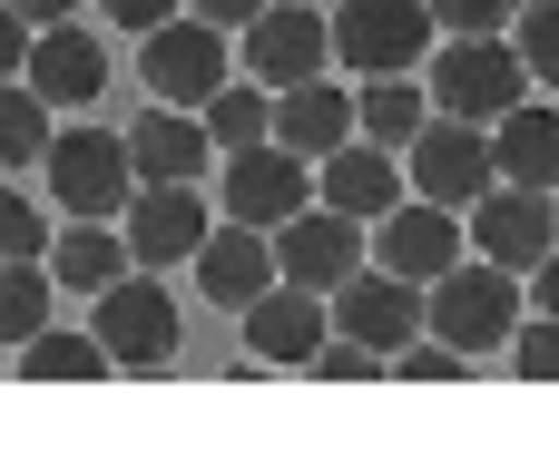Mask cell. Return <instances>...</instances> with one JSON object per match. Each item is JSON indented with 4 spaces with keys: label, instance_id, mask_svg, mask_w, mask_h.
<instances>
[{
    "label": "cell",
    "instance_id": "cell-6",
    "mask_svg": "<svg viewBox=\"0 0 559 451\" xmlns=\"http://www.w3.org/2000/svg\"><path fill=\"white\" fill-rule=\"evenodd\" d=\"M236 69L265 79V88H295V79H324L334 69V20L305 10V0H265L246 29H236Z\"/></svg>",
    "mask_w": 559,
    "mask_h": 451
},
{
    "label": "cell",
    "instance_id": "cell-7",
    "mask_svg": "<svg viewBox=\"0 0 559 451\" xmlns=\"http://www.w3.org/2000/svg\"><path fill=\"white\" fill-rule=\"evenodd\" d=\"M138 79H147V98H167V108H206L226 79H236V49H226V29L216 20H157L147 29V59H138Z\"/></svg>",
    "mask_w": 559,
    "mask_h": 451
},
{
    "label": "cell",
    "instance_id": "cell-22",
    "mask_svg": "<svg viewBox=\"0 0 559 451\" xmlns=\"http://www.w3.org/2000/svg\"><path fill=\"white\" fill-rule=\"evenodd\" d=\"M491 157L511 187H550L559 197V108L550 98H521L511 118H491Z\"/></svg>",
    "mask_w": 559,
    "mask_h": 451
},
{
    "label": "cell",
    "instance_id": "cell-1",
    "mask_svg": "<svg viewBox=\"0 0 559 451\" xmlns=\"http://www.w3.org/2000/svg\"><path fill=\"white\" fill-rule=\"evenodd\" d=\"M521 314H531V295H521V275H511V265H491V256H462L452 275H432V285H423V334L462 344L472 364H481V354H511Z\"/></svg>",
    "mask_w": 559,
    "mask_h": 451
},
{
    "label": "cell",
    "instance_id": "cell-15",
    "mask_svg": "<svg viewBox=\"0 0 559 451\" xmlns=\"http://www.w3.org/2000/svg\"><path fill=\"white\" fill-rule=\"evenodd\" d=\"M128 157H138V187H197V177L216 167V138H206V118H197V108L147 98V108H138V128H128Z\"/></svg>",
    "mask_w": 559,
    "mask_h": 451
},
{
    "label": "cell",
    "instance_id": "cell-18",
    "mask_svg": "<svg viewBox=\"0 0 559 451\" xmlns=\"http://www.w3.org/2000/svg\"><path fill=\"white\" fill-rule=\"evenodd\" d=\"M49 108H88L98 88H108V49L79 29V20H49L39 39H29V69H20Z\"/></svg>",
    "mask_w": 559,
    "mask_h": 451
},
{
    "label": "cell",
    "instance_id": "cell-32",
    "mask_svg": "<svg viewBox=\"0 0 559 451\" xmlns=\"http://www.w3.org/2000/svg\"><path fill=\"white\" fill-rule=\"evenodd\" d=\"M0 256H49V216L20 187H0Z\"/></svg>",
    "mask_w": 559,
    "mask_h": 451
},
{
    "label": "cell",
    "instance_id": "cell-29",
    "mask_svg": "<svg viewBox=\"0 0 559 451\" xmlns=\"http://www.w3.org/2000/svg\"><path fill=\"white\" fill-rule=\"evenodd\" d=\"M305 373H314V383H383L393 354H373V344H354V334H324V354H314Z\"/></svg>",
    "mask_w": 559,
    "mask_h": 451
},
{
    "label": "cell",
    "instance_id": "cell-9",
    "mask_svg": "<svg viewBox=\"0 0 559 451\" xmlns=\"http://www.w3.org/2000/svg\"><path fill=\"white\" fill-rule=\"evenodd\" d=\"M550 246H559V197H550V187H511V177H491V187L472 197V256L531 275Z\"/></svg>",
    "mask_w": 559,
    "mask_h": 451
},
{
    "label": "cell",
    "instance_id": "cell-20",
    "mask_svg": "<svg viewBox=\"0 0 559 451\" xmlns=\"http://www.w3.org/2000/svg\"><path fill=\"white\" fill-rule=\"evenodd\" d=\"M275 138H285L295 157H334L344 138H364L354 88H334V79H295V88H275Z\"/></svg>",
    "mask_w": 559,
    "mask_h": 451
},
{
    "label": "cell",
    "instance_id": "cell-8",
    "mask_svg": "<svg viewBox=\"0 0 559 451\" xmlns=\"http://www.w3.org/2000/svg\"><path fill=\"white\" fill-rule=\"evenodd\" d=\"M403 177H413V197H432V206H472L491 177H501V157H491V128L481 118H423V138L403 147Z\"/></svg>",
    "mask_w": 559,
    "mask_h": 451
},
{
    "label": "cell",
    "instance_id": "cell-39",
    "mask_svg": "<svg viewBox=\"0 0 559 451\" xmlns=\"http://www.w3.org/2000/svg\"><path fill=\"white\" fill-rule=\"evenodd\" d=\"M305 10H334V0H305Z\"/></svg>",
    "mask_w": 559,
    "mask_h": 451
},
{
    "label": "cell",
    "instance_id": "cell-11",
    "mask_svg": "<svg viewBox=\"0 0 559 451\" xmlns=\"http://www.w3.org/2000/svg\"><path fill=\"white\" fill-rule=\"evenodd\" d=\"M275 265L295 275V285H314V295H334L354 265H373V236H364V216H344V206H295L285 226H275Z\"/></svg>",
    "mask_w": 559,
    "mask_h": 451
},
{
    "label": "cell",
    "instance_id": "cell-10",
    "mask_svg": "<svg viewBox=\"0 0 559 451\" xmlns=\"http://www.w3.org/2000/svg\"><path fill=\"white\" fill-rule=\"evenodd\" d=\"M246 354L255 364H275V373H305L314 354H324V334H334V295H314V285H295V275H275L246 314Z\"/></svg>",
    "mask_w": 559,
    "mask_h": 451
},
{
    "label": "cell",
    "instance_id": "cell-36",
    "mask_svg": "<svg viewBox=\"0 0 559 451\" xmlns=\"http://www.w3.org/2000/svg\"><path fill=\"white\" fill-rule=\"evenodd\" d=\"M531 314H559V246L531 265Z\"/></svg>",
    "mask_w": 559,
    "mask_h": 451
},
{
    "label": "cell",
    "instance_id": "cell-4",
    "mask_svg": "<svg viewBox=\"0 0 559 451\" xmlns=\"http://www.w3.org/2000/svg\"><path fill=\"white\" fill-rule=\"evenodd\" d=\"M59 216H128L138 197V157H128V128H59L49 157H39Z\"/></svg>",
    "mask_w": 559,
    "mask_h": 451
},
{
    "label": "cell",
    "instance_id": "cell-14",
    "mask_svg": "<svg viewBox=\"0 0 559 451\" xmlns=\"http://www.w3.org/2000/svg\"><path fill=\"white\" fill-rule=\"evenodd\" d=\"M334 334H354V344H373V354H403V344L423 334V285L393 275V265H354V275L334 285Z\"/></svg>",
    "mask_w": 559,
    "mask_h": 451
},
{
    "label": "cell",
    "instance_id": "cell-33",
    "mask_svg": "<svg viewBox=\"0 0 559 451\" xmlns=\"http://www.w3.org/2000/svg\"><path fill=\"white\" fill-rule=\"evenodd\" d=\"M432 20H442V29H511L521 0H432Z\"/></svg>",
    "mask_w": 559,
    "mask_h": 451
},
{
    "label": "cell",
    "instance_id": "cell-21",
    "mask_svg": "<svg viewBox=\"0 0 559 451\" xmlns=\"http://www.w3.org/2000/svg\"><path fill=\"white\" fill-rule=\"evenodd\" d=\"M138 256H128V236H118V216H69L59 236H49V275L69 285V295H98V285H118Z\"/></svg>",
    "mask_w": 559,
    "mask_h": 451
},
{
    "label": "cell",
    "instance_id": "cell-30",
    "mask_svg": "<svg viewBox=\"0 0 559 451\" xmlns=\"http://www.w3.org/2000/svg\"><path fill=\"white\" fill-rule=\"evenodd\" d=\"M462 373H472V354L442 344V334H413V344L393 354V383H462Z\"/></svg>",
    "mask_w": 559,
    "mask_h": 451
},
{
    "label": "cell",
    "instance_id": "cell-25",
    "mask_svg": "<svg viewBox=\"0 0 559 451\" xmlns=\"http://www.w3.org/2000/svg\"><path fill=\"white\" fill-rule=\"evenodd\" d=\"M197 118H206L216 157H236V147H265V138H275V88H265V79H246V88L226 79V88H216V98H206Z\"/></svg>",
    "mask_w": 559,
    "mask_h": 451
},
{
    "label": "cell",
    "instance_id": "cell-2",
    "mask_svg": "<svg viewBox=\"0 0 559 451\" xmlns=\"http://www.w3.org/2000/svg\"><path fill=\"white\" fill-rule=\"evenodd\" d=\"M423 88H432L442 118H481V128H491V118H511V108L531 98V69H521L511 29H452V39H432Z\"/></svg>",
    "mask_w": 559,
    "mask_h": 451
},
{
    "label": "cell",
    "instance_id": "cell-27",
    "mask_svg": "<svg viewBox=\"0 0 559 451\" xmlns=\"http://www.w3.org/2000/svg\"><path fill=\"white\" fill-rule=\"evenodd\" d=\"M49 118H59V108H49L29 79H0V167H39L49 138H59Z\"/></svg>",
    "mask_w": 559,
    "mask_h": 451
},
{
    "label": "cell",
    "instance_id": "cell-28",
    "mask_svg": "<svg viewBox=\"0 0 559 451\" xmlns=\"http://www.w3.org/2000/svg\"><path fill=\"white\" fill-rule=\"evenodd\" d=\"M511 49H521L531 88H550V98H559V0H521V20H511Z\"/></svg>",
    "mask_w": 559,
    "mask_h": 451
},
{
    "label": "cell",
    "instance_id": "cell-17",
    "mask_svg": "<svg viewBox=\"0 0 559 451\" xmlns=\"http://www.w3.org/2000/svg\"><path fill=\"white\" fill-rule=\"evenodd\" d=\"M275 275H285V265H275V236H265V226H246V216H216V226H206V246H197V285H206V305L246 314Z\"/></svg>",
    "mask_w": 559,
    "mask_h": 451
},
{
    "label": "cell",
    "instance_id": "cell-35",
    "mask_svg": "<svg viewBox=\"0 0 559 451\" xmlns=\"http://www.w3.org/2000/svg\"><path fill=\"white\" fill-rule=\"evenodd\" d=\"M98 10H108L118 29H138V39H147V29H157V20H177L187 0H98Z\"/></svg>",
    "mask_w": 559,
    "mask_h": 451
},
{
    "label": "cell",
    "instance_id": "cell-34",
    "mask_svg": "<svg viewBox=\"0 0 559 451\" xmlns=\"http://www.w3.org/2000/svg\"><path fill=\"white\" fill-rule=\"evenodd\" d=\"M29 39H39V29H29V20L0 0V79H20V69H29Z\"/></svg>",
    "mask_w": 559,
    "mask_h": 451
},
{
    "label": "cell",
    "instance_id": "cell-23",
    "mask_svg": "<svg viewBox=\"0 0 559 451\" xmlns=\"http://www.w3.org/2000/svg\"><path fill=\"white\" fill-rule=\"evenodd\" d=\"M354 118H364V138H373V147H393V157H403V147L423 138V118H432V88H413V69H383V79H364V88H354Z\"/></svg>",
    "mask_w": 559,
    "mask_h": 451
},
{
    "label": "cell",
    "instance_id": "cell-24",
    "mask_svg": "<svg viewBox=\"0 0 559 451\" xmlns=\"http://www.w3.org/2000/svg\"><path fill=\"white\" fill-rule=\"evenodd\" d=\"M98 373H118V364H108V344H98V324H88V334L39 324V334L20 344V383H98Z\"/></svg>",
    "mask_w": 559,
    "mask_h": 451
},
{
    "label": "cell",
    "instance_id": "cell-19",
    "mask_svg": "<svg viewBox=\"0 0 559 451\" xmlns=\"http://www.w3.org/2000/svg\"><path fill=\"white\" fill-rule=\"evenodd\" d=\"M403 187L413 177H393V147H373V138H344L334 157H314V197L324 206H344V216H383V206H403Z\"/></svg>",
    "mask_w": 559,
    "mask_h": 451
},
{
    "label": "cell",
    "instance_id": "cell-37",
    "mask_svg": "<svg viewBox=\"0 0 559 451\" xmlns=\"http://www.w3.org/2000/svg\"><path fill=\"white\" fill-rule=\"evenodd\" d=\"M187 10H197V20H216V29H226V20H236V29H246V20H255V10H265V0H187Z\"/></svg>",
    "mask_w": 559,
    "mask_h": 451
},
{
    "label": "cell",
    "instance_id": "cell-16",
    "mask_svg": "<svg viewBox=\"0 0 559 451\" xmlns=\"http://www.w3.org/2000/svg\"><path fill=\"white\" fill-rule=\"evenodd\" d=\"M206 197L197 187H138L128 197V216H118V236H128V256L138 265H197V246H206Z\"/></svg>",
    "mask_w": 559,
    "mask_h": 451
},
{
    "label": "cell",
    "instance_id": "cell-31",
    "mask_svg": "<svg viewBox=\"0 0 559 451\" xmlns=\"http://www.w3.org/2000/svg\"><path fill=\"white\" fill-rule=\"evenodd\" d=\"M511 373H521V383H559V314H531V324L511 334Z\"/></svg>",
    "mask_w": 559,
    "mask_h": 451
},
{
    "label": "cell",
    "instance_id": "cell-3",
    "mask_svg": "<svg viewBox=\"0 0 559 451\" xmlns=\"http://www.w3.org/2000/svg\"><path fill=\"white\" fill-rule=\"evenodd\" d=\"M88 324H98V344H108L118 373H138V383L177 373V305H167L157 265H128L118 285H98L88 295Z\"/></svg>",
    "mask_w": 559,
    "mask_h": 451
},
{
    "label": "cell",
    "instance_id": "cell-38",
    "mask_svg": "<svg viewBox=\"0 0 559 451\" xmlns=\"http://www.w3.org/2000/svg\"><path fill=\"white\" fill-rule=\"evenodd\" d=\"M10 10H20L29 29H49V20H79V0H10Z\"/></svg>",
    "mask_w": 559,
    "mask_h": 451
},
{
    "label": "cell",
    "instance_id": "cell-5",
    "mask_svg": "<svg viewBox=\"0 0 559 451\" xmlns=\"http://www.w3.org/2000/svg\"><path fill=\"white\" fill-rule=\"evenodd\" d=\"M324 20H334V59H344L354 79L423 69V59H432V39H442L432 0H334Z\"/></svg>",
    "mask_w": 559,
    "mask_h": 451
},
{
    "label": "cell",
    "instance_id": "cell-13",
    "mask_svg": "<svg viewBox=\"0 0 559 451\" xmlns=\"http://www.w3.org/2000/svg\"><path fill=\"white\" fill-rule=\"evenodd\" d=\"M462 256H472V246H462V206L403 197V206H383V216H373V265H393V275H413V285L452 275Z\"/></svg>",
    "mask_w": 559,
    "mask_h": 451
},
{
    "label": "cell",
    "instance_id": "cell-26",
    "mask_svg": "<svg viewBox=\"0 0 559 451\" xmlns=\"http://www.w3.org/2000/svg\"><path fill=\"white\" fill-rule=\"evenodd\" d=\"M49 295H59L49 256H0V344H29L49 324Z\"/></svg>",
    "mask_w": 559,
    "mask_h": 451
},
{
    "label": "cell",
    "instance_id": "cell-12",
    "mask_svg": "<svg viewBox=\"0 0 559 451\" xmlns=\"http://www.w3.org/2000/svg\"><path fill=\"white\" fill-rule=\"evenodd\" d=\"M216 187H226V216H246V226L275 236L295 206H314V157H295L285 138H265V147H236Z\"/></svg>",
    "mask_w": 559,
    "mask_h": 451
}]
</instances>
